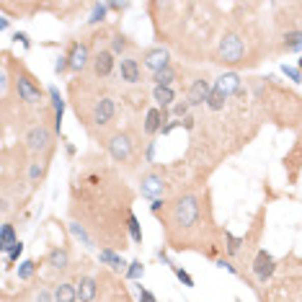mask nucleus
Returning <instances> with one entry per match:
<instances>
[{"label": "nucleus", "instance_id": "nucleus-43", "mask_svg": "<svg viewBox=\"0 0 302 302\" xmlns=\"http://www.w3.org/2000/svg\"><path fill=\"white\" fill-rule=\"evenodd\" d=\"M150 209H153V212H160V209H163V199H155V202H153V207H150Z\"/></svg>", "mask_w": 302, "mask_h": 302}, {"label": "nucleus", "instance_id": "nucleus-6", "mask_svg": "<svg viewBox=\"0 0 302 302\" xmlns=\"http://www.w3.org/2000/svg\"><path fill=\"white\" fill-rule=\"evenodd\" d=\"M163 188H166V183H163V178L158 173H147L142 178V197H150V199L155 202V199H160Z\"/></svg>", "mask_w": 302, "mask_h": 302}, {"label": "nucleus", "instance_id": "nucleus-29", "mask_svg": "<svg viewBox=\"0 0 302 302\" xmlns=\"http://www.w3.org/2000/svg\"><path fill=\"white\" fill-rule=\"evenodd\" d=\"M225 240H228V253H233V256H235V253L240 251V243H243V240H240V238H235L233 233H225Z\"/></svg>", "mask_w": 302, "mask_h": 302}, {"label": "nucleus", "instance_id": "nucleus-24", "mask_svg": "<svg viewBox=\"0 0 302 302\" xmlns=\"http://www.w3.org/2000/svg\"><path fill=\"white\" fill-rule=\"evenodd\" d=\"M49 263H52L54 269H65V266H67V251L54 248V251L49 253Z\"/></svg>", "mask_w": 302, "mask_h": 302}, {"label": "nucleus", "instance_id": "nucleus-1", "mask_svg": "<svg viewBox=\"0 0 302 302\" xmlns=\"http://www.w3.org/2000/svg\"><path fill=\"white\" fill-rule=\"evenodd\" d=\"M199 217V199L197 197H181L173 209V222L181 228H191Z\"/></svg>", "mask_w": 302, "mask_h": 302}, {"label": "nucleus", "instance_id": "nucleus-33", "mask_svg": "<svg viewBox=\"0 0 302 302\" xmlns=\"http://www.w3.org/2000/svg\"><path fill=\"white\" fill-rule=\"evenodd\" d=\"M282 72L287 75V78H289L292 83H299V80H302V78H299V70H294V67H287V65H284V67H282Z\"/></svg>", "mask_w": 302, "mask_h": 302}, {"label": "nucleus", "instance_id": "nucleus-28", "mask_svg": "<svg viewBox=\"0 0 302 302\" xmlns=\"http://www.w3.org/2000/svg\"><path fill=\"white\" fill-rule=\"evenodd\" d=\"M34 269H36V263H34V261H23L21 266H18V279H23V282L31 279V277H34Z\"/></svg>", "mask_w": 302, "mask_h": 302}, {"label": "nucleus", "instance_id": "nucleus-39", "mask_svg": "<svg viewBox=\"0 0 302 302\" xmlns=\"http://www.w3.org/2000/svg\"><path fill=\"white\" fill-rule=\"evenodd\" d=\"M217 266H219V269H225V271H230V274H235V266H233L230 261H225V258H219V261H217Z\"/></svg>", "mask_w": 302, "mask_h": 302}, {"label": "nucleus", "instance_id": "nucleus-10", "mask_svg": "<svg viewBox=\"0 0 302 302\" xmlns=\"http://www.w3.org/2000/svg\"><path fill=\"white\" fill-rule=\"evenodd\" d=\"M111 117H114V101H111V98H101L96 103V108H93V122L98 127H103V124L111 122Z\"/></svg>", "mask_w": 302, "mask_h": 302}, {"label": "nucleus", "instance_id": "nucleus-14", "mask_svg": "<svg viewBox=\"0 0 302 302\" xmlns=\"http://www.w3.org/2000/svg\"><path fill=\"white\" fill-rule=\"evenodd\" d=\"M96 279H91V277H86V279H80V284H78V299L80 302H93V297H96Z\"/></svg>", "mask_w": 302, "mask_h": 302}, {"label": "nucleus", "instance_id": "nucleus-4", "mask_svg": "<svg viewBox=\"0 0 302 302\" xmlns=\"http://www.w3.org/2000/svg\"><path fill=\"white\" fill-rule=\"evenodd\" d=\"M49 140H52V134H49L47 127H31L29 134H26V145H29V150H34V153L44 150L49 145Z\"/></svg>", "mask_w": 302, "mask_h": 302}, {"label": "nucleus", "instance_id": "nucleus-7", "mask_svg": "<svg viewBox=\"0 0 302 302\" xmlns=\"http://www.w3.org/2000/svg\"><path fill=\"white\" fill-rule=\"evenodd\" d=\"M145 65L153 70V72H158V70H166V67H171L168 65V52L163 49V47H155V49H147L145 52Z\"/></svg>", "mask_w": 302, "mask_h": 302}, {"label": "nucleus", "instance_id": "nucleus-15", "mask_svg": "<svg viewBox=\"0 0 302 302\" xmlns=\"http://www.w3.org/2000/svg\"><path fill=\"white\" fill-rule=\"evenodd\" d=\"M163 129V117H160V108H150L147 111V119H145V132L147 134H155Z\"/></svg>", "mask_w": 302, "mask_h": 302}, {"label": "nucleus", "instance_id": "nucleus-13", "mask_svg": "<svg viewBox=\"0 0 302 302\" xmlns=\"http://www.w3.org/2000/svg\"><path fill=\"white\" fill-rule=\"evenodd\" d=\"M88 65V47L86 44H75L72 54H70V67L72 70H83Z\"/></svg>", "mask_w": 302, "mask_h": 302}, {"label": "nucleus", "instance_id": "nucleus-18", "mask_svg": "<svg viewBox=\"0 0 302 302\" xmlns=\"http://www.w3.org/2000/svg\"><path fill=\"white\" fill-rule=\"evenodd\" d=\"M16 230H13V225H3V233H0V248H3L6 253L16 245Z\"/></svg>", "mask_w": 302, "mask_h": 302}, {"label": "nucleus", "instance_id": "nucleus-36", "mask_svg": "<svg viewBox=\"0 0 302 302\" xmlns=\"http://www.w3.org/2000/svg\"><path fill=\"white\" fill-rule=\"evenodd\" d=\"M124 47H127V39H124V36H114V42H111V52L119 54Z\"/></svg>", "mask_w": 302, "mask_h": 302}, {"label": "nucleus", "instance_id": "nucleus-2", "mask_svg": "<svg viewBox=\"0 0 302 302\" xmlns=\"http://www.w3.org/2000/svg\"><path fill=\"white\" fill-rule=\"evenodd\" d=\"M219 57H222V62H230V65L243 60V42L238 39L235 34H228L219 42Z\"/></svg>", "mask_w": 302, "mask_h": 302}, {"label": "nucleus", "instance_id": "nucleus-27", "mask_svg": "<svg viewBox=\"0 0 302 302\" xmlns=\"http://www.w3.org/2000/svg\"><path fill=\"white\" fill-rule=\"evenodd\" d=\"M127 225H129V233H132V240H134V243H142V230H140V222H137V217H134V214H129Z\"/></svg>", "mask_w": 302, "mask_h": 302}, {"label": "nucleus", "instance_id": "nucleus-21", "mask_svg": "<svg viewBox=\"0 0 302 302\" xmlns=\"http://www.w3.org/2000/svg\"><path fill=\"white\" fill-rule=\"evenodd\" d=\"M173 78H176V72H173L171 67H166V70H158V72H153V80H155L158 86H163V88H171Z\"/></svg>", "mask_w": 302, "mask_h": 302}, {"label": "nucleus", "instance_id": "nucleus-16", "mask_svg": "<svg viewBox=\"0 0 302 302\" xmlns=\"http://www.w3.org/2000/svg\"><path fill=\"white\" fill-rule=\"evenodd\" d=\"M122 80L127 83H137L140 80V67H137V60H122Z\"/></svg>", "mask_w": 302, "mask_h": 302}, {"label": "nucleus", "instance_id": "nucleus-41", "mask_svg": "<svg viewBox=\"0 0 302 302\" xmlns=\"http://www.w3.org/2000/svg\"><path fill=\"white\" fill-rule=\"evenodd\" d=\"M67 60H70V57H60V60H57V65H54V70H57V72H65V70H67V65H70Z\"/></svg>", "mask_w": 302, "mask_h": 302}, {"label": "nucleus", "instance_id": "nucleus-8", "mask_svg": "<svg viewBox=\"0 0 302 302\" xmlns=\"http://www.w3.org/2000/svg\"><path fill=\"white\" fill-rule=\"evenodd\" d=\"M16 86H18V96H21L26 103H36V101L42 98V91L36 88V86L31 83V78H26V75H18Z\"/></svg>", "mask_w": 302, "mask_h": 302}, {"label": "nucleus", "instance_id": "nucleus-44", "mask_svg": "<svg viewBox=\"0 0 302 302\" xmlns=\"http://www.w3.org/2000/svg\"><path fill=\"white\" fill-rule=\"evenodd\" d=\"M181 124H183V127H186V129H191V127H194V119H191V117H186V119H183V122H181Z\"/></svg>", "mask_w": 302, "mask_h": 302}, {"label": "nucleus", "instance_id": "nucleus-11", "mask_svg": "<svg viewBox=\"0 0 302 302\" xmlns=\"http://www.w3.org/2000/svg\"><path fill=\"white\" fill-rule=\"evenodd\" d=\"M93 70H96L98 78L111 75V70H114V52H98L93 57Z\"/></svg>", "mask_w": 302, "mask_h": 302}, {"label": "nucleus", "instance_id": "nucleus-45", "mask_svg": "<svg viewBox=\"0 0 302 302\" xmlns=\"http://www.w3.org/2000/svg\"><path fill=\"white\" fill-rule=\"evenodd\" d=\"M299 67H302V60H299Z\"/></svg>", "mask_w": 302, "mask_h": 302}, {"label": "nucleus", "instance_id": "nucleus-9", "mask_svg": "<svg viewBox=\"0 0 302 302\" xmlns=\"http://www.w3.org/2000/svg\"><path fill=\"white\" fill-rule=\"evenodd\" d=\"M209 93H212V86H209L204 78H199V80L191 83V88H188V103L199 106V103H204V101L209 98Z\"/></svg>", "mask_w": 302, "mask_h": 302}, {"label": "nucleus", "instance_id": "nucleus-20", "mask_svg": "<svg viewBox=\"0 0 302 302\" xmlns=\"http://www.w3.org/2000/svg\"><path fill=\"white\" fill-rule=\"evenodd\" d=\"M153 96H155V101H158L163 108H166V106H171V103H173V98H176V96H173V91H171V88H163V86H155Z\"/></svg>", "mask_w": 302, "mask_h": 302}, {"label": "nucleus", "instance_id": "nucleus-22", "mask_svg": "<svg viewBox=\"0 0 302 302\" xmlns=\"http://www.w3.org/2000/svg\"><path fill=\"white\" fill-rule=\"evenodd\" d=\"M49 96H52V103H54V117H57V127H60L62 114H65V101H62V96H60V91L54 86L49 88Z\"/></svg>", "mask_w": 302, "mask_h": 302}, {"label": "nucleus", "instance_id": "nucleus-34", "mask_svg": "<svg viewBox=\"0 0 302 302\" xmlns=\"http://www.w3.org/2000/svg\"><path fill=\"white\" fill-rule=\"evenodd\" d=\"M21 253H23V243L18 240V243H16V245H13L11 251H8V263H13V261H16V258L21 256Z\"/></svg>", "mask_w": 302, "mask_h": 302}, {"label": "nucleus", "instance_id": "nucleus-19", "mask_svg": "<svg viewBox=\"0 0 302 302\" xmlns=\"http://www.w3.org/2000/svg\"><path fill=\"white\" fill-rule=\"evenodd\" d=\"M284 47L289 52H302V31H289L284 36Z\"/></svg>", "mask_w": 302, "mask_h": 302}, {"label": "nucleus", "instance_id": "nucleus-35", "mask_svg": "<svg viewBox=\"0 0 302 302\" xmlns=\"http://www.w3.org/2000/svg\"><path fill=\"white\" fill-rule=\"evenodd\" d=\"M173 271H176V277H178V279H181V282H183L186 287H194V279H191V277H188V274H186L183 269H178V266H173Z\"/></svg>", "mask_w": 302, "mask_h": 302}, {"label": "nucleus", "instance_id": "nucleus-5", "mask_svg": "<svg viewBox=\"0 0 302 302\" xmlns=\"http://www.w3.org/2000/svg\"><path fill=\"white\" fill-rule=\"evenodd\" d=\"M274 258L266 253V251H258V256H256V261H253V274L261 279V282H266L271 274H274Z\"/></svg>", "mask_w": 302, "mask_h": 302}, {"label": "nucleus", "instance_id": "nucleus-3", "mask_svg": "<svg viewBox=\"0 0 302 302\" xmlns=\"http://www.w3.org/2000/svg\"><path fill=\"white\" fill-rule=\"evenodd\" d=\"M108 153H111V158L119 160V163L127 160L132 155V140L127 134H114V137H111V142H108Z\"/></svg>", "mask_w": 302, "mask_h": 302}, {"label": "nucleus", "instance_id": "nucleus-31", "mask_svg": "<svg viewBox=\"0 0 302 302\" xmlns=\"http://www.w3.org/2000/svg\"><path fill=\"white\" fill-rule=\"evenodd\" d=\"M70 230H72V235H75V238H80V240H83L86 245H91V238L86 235V230L80 228V225H78V222H72V225H70Z\"/></svg>", "mask_w": 302, "mask_h": 302}, {"label": "nucleus", "instance_id": "nucleus-25", "mask_svg": "<svg viewBox=\"0 0 302 302\" xmlns=\"http://www.w3.org/2000/svg\"><path fill=\"white\" fill-rule=\"evenodd\" d=\"M225 98H228V96H225L222 91L212 88V93H209V98H207V106H209L212 111H219V108L225 106Z\"/></svg>", "mask_w": 302, "mask_h": 302}, {"label": "nucleus", "instance_id": "nucleus-23", "mask_svg": "<svg viewBox=\"0 0 302 302\" xmlns=\"http://www.w3.org/2000/svg\"><path fill=\"white\" fill-rule=\"evenodd\" d=\"M101 261L108 263V266H114V269H124V266H127L124 258H119L114 251H101Z\"/></svg>", "mask_w": 302, "mask_h": 302}, {"label": "nucleus", "instance_id": "nucleus-32", "mask_svg": "<svg viewBox=\"0 0 302 302\" xmlns=\"http://www.w3.org/2000/svg\"><path fill=\"white\" fill-rule=\"evenodd\" d=\"M188 101H181V103H176L173 106V117H178V119H186V114H188Z\"/></svg>", "mask_w": 302, "mask_h": 302}, {"label": "nucleus", "instance_id": "nucleus-30", "mask_svg": "<svg viewBox=\"0 0 302 302\" xmlns=\"http://www.w3.org/2000/svg\"><path fill=\"white\" fill-rule=\"evenodd\" d=\"M142 271H145V269H142V263H140V261H132V263H129V269H127V279H140Z\"/></svg>", "mask_w": 302, "mask_h": 302}, {"label": "nucleus", "instance_id": "nucleus-37", "mask_svg": "<svg viewBox=\"0 0 302 302\" xmlns=\"http://www.w3.org/2000/svg\"><path fill=\"white\" fill-rule=\"evenodd\" d=\"M140 302H155V294L150 292V289H142L140 287Z\"/></svg>", "mask_w": 302, "mask_h": 302}, {"label": "nucleus", "instance_id": "nucleus-26", "mask_svg": "<svg viewBox=\"0 0 302 302\" xmlns=\"http://www.w3.org/2000/svg\"><path fill=\"white\" fill-rule=\"evenodd\" d=\"M106 11H108L106 3H96V6H93V13H91V18H88V23H98V21H103V18H106Z\"/></svg>", "mask_w": 302, "mask_h": 302}, {"label": "nucleus", "instance_id": "nucleus-17", "mask_svg": "<svg viewBox=\"0 0 302 302\" xmlns=\"http://www.w3.org/2000/svg\"><path fill=\"white\" fill-rule=\"evenodd\" d=\"M75 299H78V289L72 284H60L54 289V302H75Z\"/></svg>", "mask_w": 302, "mask_h": 302}, {"label": "nucleus", "instance_id": "nucleus-40", "mask_svg": "<svg viewBox=\"0 0 302 302\" xmlns=\"http://www.w3.org/2000/svg\"><path fill=\"white\" fill-rule=\"evenodd\" d=\"M29 176H31V181H36V178L42 176V166H39V163H34V166H31V171H29Z\"/></svg>", "mask_w": 302, "mask_h": 302}, {"label": "nucleus", "instance_id": "nucleus-12", "mask_svg": "<svg viewBox=\"0 0 302 302\" xmlns=\"http://www.w3.org/2000/svg\"><path fill=\"white\" fill-rule=\"evenodd\" d=\"M217 91H222L225 96H230V93H238L240 91V78L235 72H225V75H219L217 78V86H214Z\"/></svg>", "mask_w": 302, "mask_h": 302}, {"label": "nucleus", "instance_id": "nucleus-38", "mask_svg": "<svg viewBox=\"0 0 302 302\" xmlns=\"http://www.w3.org/2000/svg\"><path fill=\"white\" fill-rule=\"evenodd\" d=\"M13 39H16V42H21L26 49L31 47V42H29V34H23V31H16V36H13Z\"/></svg>", "mask_w": 302, "mask_h": 302}, {"label": "nucleus", "instance_id": "nucleus-42", "mask_svg": "<svg viewBox=\"0 0 302 302\" xmlns=\"http://www.w3.org/2000/svg\"><path fill=\"white\" fill-rule=\"evenodd\" d=\"M36 302H52V294H49V292H39V297H36Z\"/></svg>", "mask_w": 302, "mask_h": 302}]
</instances>
